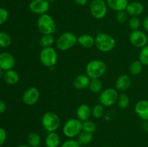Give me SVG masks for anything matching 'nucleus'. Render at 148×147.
Listing matches in <instances>:
<instances>
[{"label":"nucleus","mask_w":148,"mask_h":147,"mask_svg":"<svg viewBox=\"0 0 148 147\" xmlns=\"http://www.w3.org/2000/svg\"><path fill=\"white\" fill-rule=\"evenodd\" d=\"M95 46L101 52L108 53L116 47V40L108 33H99L95 37Z\"/></svg>","instance_id":"obj_1"},{"label":"nucleus","mask_w":148,"mask_h":147,"mask_svg":"<svg viewBox=\"0 0 148 147\" xmlns=\"http://www.w3.org/2000/svg\"><path fill=\"white\" fill-rule=\"evenodd\" d=\"M106 69L107 66L103 61L95 59L87 63L85 72L91 79H99L105 74Z\"/></svg>","instance_id":"obj_2"},{"label":"nucleus","mask_w":148,"mask_h":147,"mask_svg":"<svg viewBox=\"0 0 148 147\" xmlns=\"http://www.w3.org/2000/svg\"><path fill=\"white\" fill-rule=\"evenodd\" d=\"M38 30L42 35H53L56 31V24L53 17L49 14L40 15L37 20Z\"/></svg>","instance_id":"obj_3"},{"label":"nucleus","mask_w":148,"mask_h":147,"mask_svg":"<svg viewBox=\"0 0 148 147\" xmlns=\"http://www.w3.org/2000/svg\"><path fill=\"white\" fill-rule=\"evenodd\" d=\"M41 124L43 128L49 133L56 132L60 126L61 120L56 112L49 111L45 112L42 116Z\"/></svg>","instance_id":"obj_4"},{"label":"nucleus","mask_w":148,"mask_h":147,"mask_svg":"<svg viewBox=\"0 0 148 147\" xmlns=\"http://www.w3.org/2000/svg\"><path fill=\"white\" fill-rule=\"evenodd\" d=\"M77 43V37L72 32H65L59 35L56 41L58 50L66 51L72 48Z\"/></svg>","instance_id":"obj_5"},{"label":"nucleus","mask_w":148,"mask_h":147,"mask_svg":"<svg viewBox=\"0 0 148 147\" xmlns=\"http://www.w3.org/2000/svg\"><path fill=\"white\" fill-rule=\"evenodd\" d=\"M82 131V122L78 118L69 119L63 125V133L68 138L77 137Z\"/></svg>","instance_id":"obj_6"},{"label":"nucleus","mask_w":148,"mask_h":147,"mask_svg":"<svg viewBox=\"0 0 148 147\" xmlns=\"http://www.w3.org/2000/svg\"><path fill=\"white\" fill-rule=\"evenodd\" d=\"M40 61L46 67H53L58 61V53L53 47L43 48L39 55Z\"/></svg>","instance_id":"obj_7"},{"label":"nucleus","mask_w":148,"mask_h":147,"mask_svg":"<svg viewBox=\"0 0 148 147\" xmlns=\"http://www.w3.org/2000/svg\"><path fill=\"white\" fill-rule=\"evenodd\" d=\"M108 5L104 0H92L90 4V14L97 20H101L106 17L108 12Z\"/></svg>","instance_id":"obj_8"},{"label":"nucleus","mask_w":148,"mask_h":147,"mask_svg":"<svg viewBox=\"0 0 148 147\" xmlns=\"http://www.w3.org/2000/svg\"><path fill=\"white\" fill-rule=\"evenodd\" d=\"M119 95L116 88H107L100 93L99 102L104 107H111L117 102Z\"/></svg>","instance_id":"obj_9"},{"label":"nucleus","mask_w":148,"mask_h":147,"mask_svg":"<svg viewBox=\"0 0 148 147\" xmlns=\"http://www.w3.org/2000/svg\"><path fill=\"white\" fill-rule=\"evenodd\" d=\"M129 40L134 47L139 48H142L147 45L148 39L147 35L140 30H132L130 34Z\"/></svg>","instance_id":"obj_10"},{"label":"nucleus","mask_w":148,"mask_h":147,"mask_svg":"<svg viewBox=\"0 0 148 147\" xmlns=\"http://www.w3.org/2000/svg\"><path fill=\"white\" fill-rule=\"evenodd\" d=\"M40 95L39 89L35 86H31L25 91L22 97V99L25 105L32 106L37 103L40 99Z\"/></svg>","instance_id":"obj_11"},{"label":"nucleus","mask_w":148,"mask_h":147,"mask_svg":"<svg viewBox=\"0 0 148 147\" xmlns=\"http://www.w3.org/2000/svg\"><path fill=\"white\" fill-rule=\"evenodd\" d=\"M30 12L38 15L46 14L50 9V3L47 0H32L29 4Z\"/></svg>","instance_id":"obj_12"},{"label":"nucleus","mask_w":148,"mask_h":147,"mask_svg":"<svg viewBox=\"0 0 148 147\" xmlns=\"http://www.w3.org/2000/svg\"><path fill=\"white\" fill-rule=\"evenodd\" d=\"M15 65V59L14 56L8 52L0 53V69L4 71L11 70Z\"/></svg>","instance_id":"obj_13"},{"label":"nucleus","mask_w":148,"mask_h":147,"mask_svg":"<svg viewBox=\"0 0 148 147\" xmlns=\"http://www.w3.org/2000/svg\"><path fill=\"white\" fill-rule=\"evenodd\" d=\"M134 112L137 116L144 120H148V100L141 99L135 104Z\"/></svg>","instance_id":"obj_14"},{"label":"nucleus","mask_w":148,"mask_h":147,"mask_svg":"<svg viewBox=\"0 0 148 147\" xmlns=\"http://www.w3.org/2000/svg\"><path fill=\"white\" fill-rule=\"evenodd\" d=\"M125 11L129 16L131 17H138L144 12V5L141 2L137 1L129 2Z\"/></svg>","instance_id":"obj_15"},{"label":"nucleus","mask_w":148,"mask_h":147,"mask_svg":"<svg viewBox=\"0 0 148 147\" xmlns=\"http://www.w3.org/2000/svg\"><path fill=\"white\" fill-rule=\"evenodd\" d=\"M91 79L87 74H79L75 78L73 86L78 90H83L89 87Z\"/></svg>","instance_id":"obj_16"},{"label":"nucleus","mask_w":148,"mask_h":147,"mask_svg":"<svg viewBox=\"0 0 148 147\" xmlns=\"http://www.w3.org/2000/svg\"><path fill=\"white\" fill-rule=\"evenodd\" d=\"M131 79L130 76L127 74H122L117 78L115 83L116 89L121 92H125L130 88L131 85Z\"/></svg>","instance_id":"obj_17"},{"label":"nucleus","mask_w":148,"mask_h":147,"mask_svg":"<svg viewBox=\"0 0 148 147\" xmlns=\"http://www.w3.org/2000/svg\"><path fill=\"white\" fill-rule=\"evenodd\" d=\"M77 117L82 122L89 120L92 115V109L87 104H82L77 109Z\"/></svg>","instance_id":"obj_18"},{"label":"nucleus","mask_w":148,"mask_h":147,"mask_svg":"<svg viewBox=\"0 0 148 147\" xmlns=\"http://www.w3.org/2000/svg\"><path fill=\"white\" fill-rule=\"evenodd\" d=\"M106 1L108 7L116 12L125 10L129 4V0H106Z\"/></svg>","instance_id":"obj_19"},{"label":"nucleus","mask_w":148,"mask_h":147,"mask_svg":"<svg viewBox=\"0 0 148 147\" xmlns=\"http://www.w3.org/2000/svg\"><path fill=\"white\" fill-rule=\"evenodd\" d=\"M77 43L85 48H90L95 46V37L89 34H82L77 37Z\"/></svg>","instance_id":"obj_20"},{"label":"nucleus","mask_w":148,"mask_h":147,"mask_svg":"<svg viewBox=\"0 0 148 147\" xmlns=\"http://www.w3.org/2000/svg\"><path fill=\"white\" fill-rule=\"evenodd\" d=\"M60 136L56 132L49 133L45 139V144L46 147H58L60 145Z\"/></svg>","instance_id":"obj_21"},{"label":"nucleus","mask_w":148,"mask_h":147,"mask_svg":"<svg viewBox=\"0 0 148 147\" xmlns=\"http://www.w3.org/2000/svg\"><path fill=\"white\" fill-rule=\"evenodd\" d=\"M4 79L6 83L10 85H14L19 82V74L16 71L11 69V70L6 71L4 75Z\"/></svg>","instance_id":"obj_22"},{"label":"nucleus","mask_w":148,"mask_h":147,"mask_svg":"<svg viewBox=\"0 0 148 147\" xmlns=\"http://www.w3.org/2000/svg\"><path fill=\"white\" fill-rule=\"evenodd\" d=\"M92 139H93V134L82 131L78 135L77 141L80 146H87L92 142Z\"/></svg>","instance_id":"obj_23"},{"label":"nucleus","mask_w":148,"mask_h":147,"mask_svg":"<svg viewBox=\"0 0 148 147\" xmlns=\"http://www.w3.org/2000/svg\"><path fill=\"white\" fill-rule=\"evenodd\" d=\"M89 89L94 94H99L103 91V83L99 79H92L89 84Z\"/></svg>","instance_id":"obj_24"},{"label":"nucleus","mask_w":148,"mask_h":147,"mask_svg":"<svg viewBox=\"0 0 148 147\" xmlns=\"http://www.w3.org/2000/svg\"><path fill=\"white\" fill-rule=\"evenodd\" d=\"M27 144L32 147H37L40 146L41 138L40 135L37 132H31L27 135Z\"/></svg>","instance_id":"obj_25"},{"label":"nucleus","mask_w":148,"mask_h":147,"mask_svg":"<svg viewBox=\"0 0 148 147\" xmlns=\"http://www.w3.org/2000/svg\"><path fill=\"white\" fill-rule=\"evenodd\" d=\"M143 66L144 65L141 63L140 60H136L133 61L130 64V72L133 76H137L140 74L141 72L143 71Z\"/></svg>","instance_id":"obj_26"},{"label":"nucleus","mask_w":148,"mask_h":147,"mask_svg":"<svg viewBox=\"0 0 148 147\" xmlns=\"http://www.w3.org/2000/svg\"><path fill=\"white\" fill-rule=\"evenodd\" d=\"M130 97L128 96V95H127L124 92H121V94L119 95L117 104H118V106L119 107V108L122 110L127 109L130 105Z\"/></svg>","instance_id":"obj_27"},{"label":"nucleus","mask_w":148,"mask_h":147,"mask_svg":"<svg viewBox=\"0 0 148 147\" xmlns=\"http://www.w3.org/2000/svg\"><path fill=\"white\" fill-rule=\"evenodd\" d=\"M55 42V38L53 35H43L40 39V44L43 48L52 47Z\"/></svg>","instance_id":"obj_28"},{"label":"nucleus","mask_w":148,"mask_h":147,"mask_svg":"<svg viewBox=\"0 0 148 147\" xmlns=\"http://www.w3.org/2000/svg\"><path fill=\"white\" fill-rule=\"evenodd\" d=\"M105 107L101 103L96 104L94 105L92 108V115L93 118H96V119H99L101 118L104 115L105 113Z\"/></svg>","instance_id":"obj_29"},{"label":"nucleus","mask_w":148,"mask_h":147,"mask_svg":"<svg viewBox=\"0 0 148 147\" xmlns=\"http://www.w3.org/2000/svg\"><path fill=\"white\" fill-rule=\"evenodd\" d=\"M96 123L91 120H87L82 122V131L93 134L96 131Z\"/></svg>","instance_id":"obj_30"},{"label":"nucleus","mask_w":148,"mask_h":147,"mask_svg":"<svg viewBox=\"0 0 148 147\" xmlns=\"http://www.w3.org/2000/svg\"><path fill=\"white\" fill-rule=\"evenodd\" d=\"M12 43V38L8 33L5 32H0V47L5 48L9 47Z\"/></svg>","instance_id":"obj_31"},{"label":"nucleus","mask_w":148,"mask_h":147,"mask_svg":"<svg viewBox=\"0 0 148 147\" xmlns=\"http://www.w3.org/2000/svg\"><path fill=\"white\" fill-rule=\"evenodd\" d=\"M139 60L144 66H148V45L141 48L139 54Z\"/></svg>","instance_id":"obj_32"},{"label":"nucleus","mask_w":148,"mask_h":147,"mask_svg":"<svg viewBox=\"0 0 148 147\" xmlns=\"http://www.w3.org/2000/svg\"><path fill=\"white\" fill-rule=\"evenodd\" d=\"M129 27L132 30H140L142 22L140 19L138 17H131L128 21Z\"/></svg>","instance_id":"obj_33"},{"label":"nucleus","mask_w":148,"mask_h":147,"mask_svg":"<svg viewBox=\"0 0 148 147\" xmlns=\"http://www.w3.org/2000/svg\"><path fill=\"white\" fill-rule=\"evenodd\" d=\"M128 16L129 15L127 13V12L125 10H123V11L117 12L116 18L117 22L119 23L124 24V23H125L128 20Z\"/></svg>","instance_id":"obj_34"},{"label":"nucleus","mask_w":148,"mask_h":147,"mask_svg":"<svg viewBox=\"0 0 148 147\" xmlns=\"http://www.w3.org/2000/svg\"><path fill=\"white\" fill-rule=\"evenodd\" d=\"M61 147H80V145L77 140H75L74 138H68L64 141Z\"/></svg>","instance_id":"obj_35"},{"label":"nucleus","mask_w":148,"mask_h":147,"mask_svg":"<svg viewBox=\"0 0 148 147\" xmlns=\"http://www.w3.org/2000/svg\"><path fill=\"white\" fill-rule=\"evenodd\" d=\"M9 18V12L5 8L0 7V25L7 21Z\"/></svg>","instance_id":"obj_36"},{"label":"nucleus","mask_w":148,"mask_h":147,"mask_svg":"<svg viewBox=\"0 0 148 147\" xmlns=\"http://www.w3.org/2000/svg\"><path fill=\"white\" fill-rule=\"evenodd\" d=\"M7 139V132L4 128L0 127V146L4 144Z\"/></svg>","instance_id":"obj_37"},{"label":"nucleus","mask_w":148,"mask_h":147,"mask_svg":"<svg viewBox=\"0 0 148 147\" xmlns=\"http://www.w3.org/2000/svg\"><path fill=\"white\" fill-rule=\"evenodd\" d=\"M6 110H7V105L4 101L0 99V114L4 113Z\"/></svg>","instance_id":"obj_38"},{"label":"nucleus","mask_w":148,"mask_h":147,"mask_svg":"<svg viewBox=\"0 0 148 147\" xmlns=\"http://www.w3.org/2000/svg\"><path fill=\"white\" fill-rule=\"evenodd\" d=\"M142 24H143V28L145 29V30L148 33V16H147V17L144 19Z\"/></svg>","instance_id":"obj_39"},{"label":"nucleus","mask_w":148,"mask_h":147,"mask_svg":"<svg viewBox=\"0 0 148 147\" xmlns=\"http://www.w3.org/2000/svg\"><path fill=\"white\" fill-rule=\"evenodd\" d=\"M75 4L79 6H85L88 3V0H73Z\"/></svg>","instance_id":"obj_40"},{"label":"nucleus","mask_w":148,"mask_h":147,"mask_svg":"<svg viewBox=\"0 0 148 147\" xmlns=\"http://www.w3.org/2000/svg\"><path fill=\"white\" fill-rule=\"evenodd\" d=\"M3 71L1 69H0V79H1V77H4V73L3 72Z\"/></svg>","instance_id":"obj_41"},{"label":"nucleus","mask_w":148,"mask_h":147,"mask_svg":"<svg viewBox=\"0 0 148 147\" xmlns=\"http://www.w3.org/2000/svg\"><path fill=\"white\" fill-rule=\"evenodd\" d=\"M17 147H32V146H30L28 145V144H22V145L18 146Z\"/></svg>","instance_id":"obj_42"},{"label":"nucleus","mask_w":148,"mask_h":147,"mask_svg":"<svg viewBox=\"0 0 148 147\" xmlns=\"http://www.w3.org/2000/svg\"><path fill=\"white\" fill-rule=\"evenodd\" d=\"M48 1H49V3H52V2H54V1H56V0H47Z\"/></svg>","instance_id":"obj_43"},{"label":"nucleus","mask_w":148,"mask_h":147,"mask_svg":"<svg viewBox=\"0 0 148 147\" xmlns=\"http://www.w3.org/2000/svg\"><path fill=\"white\" fill-rule=\"evenodd\" d=\"M101 147H110V146H101Z\"/></svg>","instance_id":"obj_44"},{"label":"nucleus","mask_w":148,"mask_h":147,"mask_svg":"<svg viewBox=\"0 0 148 147\" xmlns=\"http://www.w3.org/2000/svg\"><path fill=\"white\" fill-rule=\"evenodd\" d=\"M82 147H89V146H82Z\"/></svg>","instance_id":"obj_45"},{"label":"nucleus","mask_w":148,"mask_h":147,"mask_svg":"<svg viewBox=\"0 0 148 147\" xmlns=\"http://www.w3.org/2000/svg\"><path fill=\"white\" fill-rule=\"evenodd\" d=\"M37 147H43V146H37Z\"/></svg>","instance_id":"obj_46"}]
</instances>
